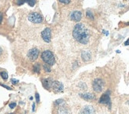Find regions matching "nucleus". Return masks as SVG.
<instances>
[{"label": "nucleus", "instance_id": "f257e3e1", "mask_svg": "<svg viewBox=\"0 0 129 114\" xmlns=\"http://www.w3.org/2000/svg\"><path fill=\"white\" fill-rule=\"evenodd\" d=\"M72 36L75 40L82 44H86L89 42L90 34L87 27L82 23H78L73 28Z\"/></svg>", "mask_w": 129, "mask_h": 114}, {"label": "nucleus", "instance_id": "f03ea898", "mask_svg": "<svg viewBox=\"0 0 129 114\" xmlns=\"http://www.w3.org/2000/svg\"><path fill=\"white\" fill-rule=\"evenodd\" d=\"M41 59L44 60V62L45 64H48L49 66H52L55 64V56L53 53L49 50L44 51L41 54Z\"/></svg>", "mask_w": 129, "mask_h": 114}, {"label": "nucleus", "instance_id": "7ed1b4c3", "mask_svg": "<svg viewBox=\"0 0 129 114\" xmlns=\"http://www.w3.org/2000/svg\"><path fill=\"white\" fill-rule=\"evenodd\" d=\"M28 20L31 21L32 23L35 24H40L43 21V17L37 12H33L28 16Z\"/></svg>", "mask_w": 129, "mask_h": 114}, {"label": "nucleus", "instance_id": "20e7f679", "mask_svg": "<svg viewBox=\"0 0 129 114\" xmlns=\"http://www.w3.org/2000/svg\"><path fill=\"white\" fill-rule=\"evenodd\" d=\"M105 87V83L102 79L96 78L93 82V89L96 93H101Z\"/></svg>", "mask_w": 129, "mask_h": 114}, {"label": "nucleus", "instance_id": "39448f33", "mask_svg": "<svg viewBox=\"0 0 129 114\" xmlns=\"http://www.w3.org/2000/svg\"><path fill=\"white\" fill-rule=\"evenodd\" d=\"M41 37L42 39L44 41L49 43L51 41V38H52V33H51V30L49 28H46L43 30V32L41 33Z\"/></svg>", "mask_w": 129, "mask_h": 114}, {"label": "nucleus", "instance_id": "423d86ee", "mask_svg": "<svg viewBox=\"0 0 129 114\" xmlns=\"http://www.w3.org/2000/svg\"><path fill=\"white\" fill-rule=\"evenodd\" d=\"M39 55V50L37 48H32L28 52V57L31 61H35Z\"/></svg>", "mask_w": 129, "mask_h": 114}, {"label": "nucleus", "instance_id": "0eeeda50", "mask_svg": "<svg viewBox=\"0 0 129 114\" xmlns=\"http://www.w3.org/2000/svg\"><path fill=\"white\" fill-rule=\"evenodd\" d=\"M80 114H95L94 108L92 105L84 106L80 112Z\"/></svg>", "mask_w": 129, "mask_h": 114}, {"label": "nucleus", "instance_id": "6e6552de", "mask_svg": "<svg viewBox=\"0 0 129 114\" xmlns=\"http://www.w3.org/2000/svg\"><path fill=\"white\" fill-rule=\"evenodd\" d=\"M99 103L101 104H105V105H109V107L111 105V101H110V97L107 94H104L99 100Z\"/></svg>", "mask_w": 129, "mask_h": 114}, {"label": "nucleus", "instance_id": "1a4fd4ad", "mask_svg": "<svg viewBox=\"0 0 129 114\" xmlns=\"http://www.w3.org/2000/svg\"><path fill=\"white\" fill-rule=\"evenodd\" d=\"M52 88L56 92H60V91H63V85L58 81H54L52 82Z\"/></svg>", "mask_w": 129, "mask_h": 114}, {"label": "nucleus", "instance_id": "9d476101", "mask_svg": "<svg viewBox=\"0 0 129 114\" xmlns=\"http://www.w3.org/2000/svg\"><path fill=\"white\" fill-rule=\"evenodd\" d=\"M70 18L72 21H79L82 18V13L80 11H74L70 15Z\"/></svg>", "mask_w": 129, "mask_h": 114}, {"label": "nucleus", "instance_id": "9b49d317", "mask_svg": "<svg viewBox=\"0 0 129 114\" xmlns=\"http://www.w3.org/2000/svg\"><path fill=\"white\" fill-rule=\"evenodd\" d=\"M58 114H72L71 111L70 110L69 108H67L66 106H59L58 109Z\"/></svg>", "mask_w": 129, "mask_h": 114}, {"label": "nucleus", "instance_id": "f8f14e48", "mask_svg": "<svg viewBox=\"0 0 129 114\" xmlns=\"http://www.w3.org/2000/svg\"><path fill=\"white\" fill-rule=\"evenodd\" d=\"M82 59L83 60V61H89V60L91 59V53L89 51H83V52H82Z\"/></svg>", "mask_w": 129, "mask_h": 114}, {"label": "nucleus", "instance_id": "ddd939ff", "mask_svg": "<svg viewBox=\"0 0 129 114\" xmlns=\"http://www.w3.org/2000/svg\"><path fill=\"white\" fill-rule=\"evenodd\" d=\"M25 3H27L30 7H33L36 3V0H17V3H18V5H22Z\"/></svg>", "mask_w": 129, "mask_h": 114}, {"label": "nucleus", "instance_id": "4468645a", "mask_svg": "<svg viewBox=\"0 0 129 114\" xmlns=\"http://www.w3.org/2000/svg\"><path fill=\"white\" fill-rule=\"evenodd\" d=\"M42 84L45 89H49L50 87H52V81L50 78H45V79H43L42 80Z\"/></svg>", "mask_w": 129, "mask_h": 114}, {"label": "nucleus", "instance_id": "2eb2a0df", "mask_svg": "<svg viewBox=\"0 0 129 114\" xmlns=\"http://www.w3.org/2000/svg\"><path fill=\"white\" fill-rule=\"evenodd\" d=\"M81 98H82L85 100H93L95 99V96L93 94L90 93H86V94H79Z\"/></svg>", "mask_w": 129, "mask_h": 114}, {"label": "nucleus", "instance_id": "dca6fc26", "mask_svg": "<svg viewBox=\"0 0 129 114\" xmlns=\"http://www.w3.org/2000/svg\"><path fill=\"white\" fill-rule=\"evenodd\" d=\"M64 103H65V101L63 99H58L55 101V105L58 106H62L63 105H64Z\"/></svg>", "mask_w": 129, "mask_h": 114}, {"label": "nucleus", "instance_id": "f3484780", "mask_svg": "<svg viewBox=\"0 0 129 114\" xmlns=\"http://www.w3.org/2000/svg\"><path fill=\"white\" fill-rule=\"evenodd\" d=\"M33 70H34V71L37 72V73L40 72V70H41L40 64H36V65H34V67H33Z\"/></svg>", "mask_w": 129, "mask_h": 114}, {"label": "nucleus", "instance_id": "a211bd4d", "mask_svg": "<svg viewBox=\"0 0 129 114\" xmlns=\"http://www.w3.org/2000/svg\"><path fill=\"white\" fill-rule=\"evenodd\" d=\"M1 77L3 78V79H4V80H7V79L8 78V74H7V72H6V71L1 72Z\"/></svg>", "mask_w": 129, "mask_h": 114}, {"label": "nucleus", "instance_id": "6ab92c4d", "mask_svg": "<svg viewBox=\"0 0 129 114\" xmlns=\"http://www.w3.org/2000/svg\"><path fill=\"white\" fill-rule=\"evenodd\" d=\"M86 16L88 17V18H89V19H93V13L91 12L90 10H87L86 11Z\"/></svg>", "mask_w": 129, "mask_h": 114}, {"label": "nucleus", "instance_id": "aec40b11", "mask_svg": "<svg viewBox=\"0 0 129 114\" xmlns=\"http://www.w3.org/2000/svg\"><path fill=\"white\" fill-rule=\"evenodd\" d=\"M43 67H44V70L46 72H50V71H51V68H50V67H49L48 64H45L43 66Z\"/></svg>", "mask_w": 129, "mask_h": 114}, {"label": "nucleus", "instance_id": "412c9836", "mask_svg": "<svg viewBox=\"0 0 129 114\" xmlns=\"http://www.w3.org/2000/svg\"><path fill=\"white\" fill-rule=\"evenodd\" d=\"M78 87H79L82 90H86L87 89V86L84 83V82H80L79 84H78Z\"/></svg>", "mask_w": 129, "mask_h": 114}, {"label": "nucleus", "instance_id": "4be33fe9", "mask_svg": "<svg viewBox=\"0 0 129 114\" xmlns=\"http://www.w3.org/2000/svg\"><path fill=\"white\" fill-rule=\"evenodd\" d=\"M59 1L63 4H68L71 2V0H59Z\"/></svg>", "mask_w": 129, "mask_h": 114}, {"label": "nucleus", "instance_id": "5701e85b", "mask_svg": "<svg viewBox=\"0 0 129 114\" xmlns=\"http://www.w3.org/2000/svg\"><path fill=\"white\" fill-rule=\"evenodd\" d=\"M36 100H37V103H39V102H40V96H39V94L37 93L36 94Z\"/></svg>", "mask_w": 129, "mask_h": 114}, {"label": "nucleus", "instance_id": "b1692460", "mask_svg": "<svg viewBox=\"0 0 129 114\" xmlns=\"http://www.w3.org/2000/svg\"><path fill=\"white\" fill-rule=\"evenodd\" d=\"M9 106H10V109H14V108L16 107V103H10V104L9 105Z\"/></svg>", "mask_w": 129, "mask_h": 114}, {"label": "nucleus", "instance_id": "393cba45", "mask_svg": "<svg viewBox=\"0 0 129 114\" xmlns=\"http://www.w3.org/2000/svg\"><path fill=\"white\" fill-rule=\"evenodd\" d=\"M11 82H12L14 84H16V83H18V80H17V79H14V78H12V79H11Z\"/></svg>", "mask_w": 129, "mask_h": 114}, {"label": "nucleus", "instance_id": "a878e982", "mask_svg": "<svg viewBox=\"0 0 129 114\" xmlns=\"http://www.w3.org/2000/svg\"><path fill=\"white\" fill-rule=\"evenodd\" d=\"M0 85H1V86H2V87H5V88H7V90H12V89H11L10 87H7V86H6V85H3V84H0Z\"/></svg>", "mask_w": 129, "mask_h": 114}, {"label": "nucleus", "instance_id": "bb28decb", "mask_svg": "<svg viewBox=\"0 0 129 114\" xmlns=\"http://www.w3.org/2000/svg\"><path fill=\"white\" fill-rule=\"evenodd\" d=\"M2 21H3V14L0 13V24L2 23Z\"/></svg>", "mask_w": 129, "mask_h": 114}, {"label": "nucleus", "instance_id": "cd10ccee", "mask_svg": "<svg viewBox=\"0 0 129 114\" xmlns=\"http://www.w3.org/2000/svg\"><path fill=\"white\" fill-rule=\"evenodd\" d=\"M124 45H129V39L124 42Z\"/></svg>", "mask_w": 129, "mask_h": 114}, {"label": "nucleus", "instance_id": "c85d7f7f", "mask_svg": "<svg viewBox=\"0 0 129 114\" xmlns=\"http://www.w3.org/2000/svg\"><path fill=\"white\" fill-rule=\"evenodd\" d=\"M35 110V103H33V111H34Z\"/></svg>", "mask_w": 129, "mask_h": 114}, {"label": "nucleus", "instance_id": "c756f323", "mask_svg": "<svg viewBox=\"0 0 129 114\" xmlns=\"http://www.w3.org/2000/svg\"><path fill=\"white\" fill-rule=\"evenodd\" d=\"M2 53H3V48L0 47V55H2Z\"/></svg>", "mask_w": 129, "mask_h": 114}, {"label": "nucleus", "instance_id": "7c9ffc66", "mask_svg": "<svg viewBox=\"0 0 129 114\" xmlns=\"http://www.w3.org/2000/svg\"><path fill=\"white\" fill-rule=\"evenodd\" d=\"M10 114H14V113H10Z\"/></svg>", "mask_w": 129, "mask_h": 114}]
</instances>
